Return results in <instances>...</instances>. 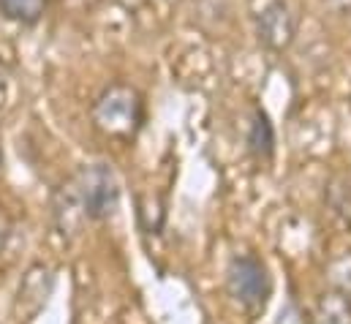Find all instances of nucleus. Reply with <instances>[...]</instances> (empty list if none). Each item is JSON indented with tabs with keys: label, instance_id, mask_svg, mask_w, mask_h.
Here are the masks:
<instances>
[{
	"label": "nucleus",
	"instance_id": "obj_1",
	"mask_svg": "<svg viewBox=\"0 0 351 324\" xmlns=\"http://www.w3.org/2000/svg\"><path fill=\"white\" fill-rule=\"evenodd\" d=\"M93 126L109 139H134L145 123V98L134 84H109L90 109Z\"/></svg>",
	"mask_w": 351,
	"mask_h": 324
},
{
	"label": "nucleus",
	"instance_id": "obj_2",
	"mask_svg": "<svg viewBox=\"0 0 351 324\" xmlns=\"http://www.w3.org/2000/svg\"><path fill=\"white\" fill-rule=\"evenodd\" d=\"M226 289L248 316L264 314L272 297V278L267 264L256 253H234L226 267Z\"/></svg>",
	"mask_w": 351,
	"mask_h": 324
},
{
	"label": "nucleus",
	"instance_id": "obj_3",
	"mask_svg": "<svg viewBox=\"0 0 351 324\" xmlns=\"http://www.w3.org/2000/svg\"><path fill=\"white\" fill-rule=\"evenodd\" d=\"M74 183L80 188L85 216L90 221H106L120 202V183L109 163H85L74 174Z\"/></svg>",
	"mask_w": 351,
	"mask_h": 324
},
{
	"label": "nucleus",
	"instance_id": "obj_4",
	"mask_svg": "<svg viewBox=\"0 0 351 324\" xmlns=\"http://www.w3.org/2000/svg\"><path fill=\"white\" fill-rule=\"evenodd\" d=\"M256 36L269 52H283L297 36V16L289 0H267L256 11Z\"/></svg>",
	"mask_w": 351,
	"mask_h": 324
},
{
	"label": "nucleus",
	"instance_id": "obj_5",
	"mask_svg": "<svg viewBox=\"0 0 351 324\" xmlns=\"http://www.w3.org/2000/svg\"><path fill=\"white\" fill-rule=\"evenodd\" d=\"M52 286H55L52 270L44 267V264H33V267L22 275L19 292H16V305H14L19 322L33 319V316L47 305V300H49V294H52Z\"/></svg>",
	"mask_w": 351,
	"mask_h": 324
},
{
	"label": "nucleus",
	"instance_id": "obj_6",
	"mask_svg": "<svg viewBox=\"0 0 351 324\" xmlns=\"http://www.w3.org/2000/svg\"><path fill=\"white\" fill-rule=\"evenodd\" d=\"M85 218H88L85 205H82L80 188L71 177L52 194V224L63 238H74V235H80Z\"/></svg>",
	"mask_w": 351,
	"mask_h": 324
},
{
	"label": "nucleus",
	"instance_id": "obj_7",
	"mask_svg": "<svg viewBox=\"0 0 351 324\" xmlns=\"http://www.w3.org/2000/svg\"><path fill=\"white\" fill-rule=\"evenodd\" d=\"M324 205L343 229H351V177L346 174L330 177L324 188Z\"/></svg>",
	"mask_w": 351,
	"mask_h": 324
},
{
	"label": "nucleus",
	"instance_id": "obj_8",
	"mask_svg": "<svg viewBox=\"0 0 351 324\" xmlns=\"http://www.w3.org/2000/svg\"><path fill=\"white\" fill-rule=\"evenodd\" d=\"M248 150L254 159H269L275 153V128L264 109H254L251 128H248Z\"/></svg>",
	"mask_w": 351,
	"mask_h": 324
},
{
	"label": "nucleus",
	"instance_id": "obj_9",
	"mask_svg": "<svg viewBox=\"0 0 351 324\" xmlns=\"http://www.w3.org/2000/svg\"><path fill=\"white\" fill-rule=\"evenodd\" d=\"M316 324H351V294L330 289L316 305Z\"/></svg>",
	"mask_w": 351,
	"mask_h": 324
},
{
	"label": "nucleus",
	"instance_id": "obj_10",
	"mask_svg": "<svg viewBox=\"0 0 351 324\" xmlns=\"http://www.w3.org/2000/svg\"><path fill=\"white\" fill-rule=\"evenodd\" d=\"M136 216H139V224H142L145 232L161 235L164 221H167V205H164V199H158V196L139 194V196H136Z\"/></svg>",
	"mask_w": 351,
	"mask_h": 324
},
{
	"label": "nucleus",
	"instance_id": "obj_11",
	"mask_svg": "<svg viewBox=\"0 0 351 324\" xmlns=\"http://www.w3.org/2000/svg\"><path fill=\"white\" fill-rule=\"evenodd\" d=\"M44 0H0V11L19 22H36L41 16Z\"/></svg>",
	"mask_w": 351,
	"mask_h": 324
},
{
	"label": "nucleus",
	"instance_id": "obj_12",
	"mask_svg": "<svg viewBox=\"0 0 351 324\" xmlns=\"http://www.w3.org/2000/svg\"><path fill=\"white\" fill-rule=\"evenodd\" d=\"M327 281H330L332 289L349 292L351 294V253L335 259V262H330V267H327Z\"/></svg>",
	"mask_w": 351,
	"mask_h": 324
},
{
	"label": "nucleus",
	"instance_id": "obj_13",
	"mask_svg": "<svg viewBox=\"0 0 351 324\" xmlns=\"http://www.w3.org/2000/svg\"><path fill=\"white\" fill-rule=\"evenodd\" d=\"M335 14H351V0H322Z\"/></svg>",
	"mask_w": 351,
	"mask_h": 324
},
{
	"label": "nucleus",
	"instance_id": "obj_14",
	"mask_svg": "<svg viewBox=\"0 0 351 324\" xmlns=\"http://www.w3.org/2000/svg\"><path fill=\"white\" fill-rule=\"evenodd\" d=\"M5 82H8V66L0 60V90L5 87Z\"/></svg>",
	"mask_w": 351,
	"mask_h": 324
},
{
	"label": "nucleus",
	"instance_id": "obj_15",
	"mask_svg": "<svg viewBox=\"0 0 351 324\" xmlns=\"http://www.w3.org/2000/svg\"><path fill=\"white\" fill-rule=\"evenodd\" d=\"M0 163H3V153H0Z\"/></svg>",
	"mask_w": 351,
	"mask_h": 324
},
{
	"label": "nucleus",
	"instance_id": "obj_16",
	"mask_svg": "<svg viewBox=\"0 0 351 324\" xmlns=\"http://www.w3.org/2000/svg\"><path fill=\"white\" fill-rule=\"evenodd\" d=\"M207 324H210V322H207Z\"/></svg>",
	"mask_w": 351,
	"mask_h": 324
}]
</instances>
